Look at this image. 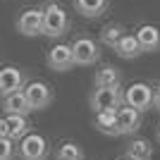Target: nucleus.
<instances>
[{"instance_id": "f257e3e1", "label": "nucleus", "mask_w": 160, "mask_h": 160, "mask_svg": "<svg viewBox=\"0 0 160 160\" xmlns=\"http://www.w3.org/2000/svg\"><path fill=\"white\" fill-rule=\"evenodd\" d=\"M69 31V17L65 7L58 2H48L43 7V36L48 38H60Z\"/></svg>"}, {"instance_id": "f03ea898", "label": "nucleus", "mask_w": 160, "mask_h": 160, "mask_svg": "<svg viewBox=\"0 0 160 160\" xmlns=\"http://www.w3.org/2000/svg\"><path fill=\"white\" fill-rule=\"evenodd\" d=\"M124 103V91L120 86H103L96 88L91 98H88V105L93 112H100V110H117V108Z\"/></svg>"}, {"instance_id": "7ed1b4c3", "label": "nucleus", "mask_w": 160, "mask_h": 160, "mask_svg": "<svg viewBox=\"0 0 160 160\" xmlns=\"http://www.w3.org/2000/svg\"><path fill=\"white\" fill-rule=\"evenodd\" d=\"M22 160H48V141L41 134H24L19 141Z\"/></svg>"}, {"instance_id": "20e7f679", "label": "nucleus", "mask_w": 160, "mask_h": 160, "mask_svg": "<svg viewBox=\"0 0 160 160\" xmlns=\"http://www.w3.org/2000/svg\"><path fill=\"white\" fill-rule=\"evenodd\" d=\"M124 105L136 108L139 112H146L148 108L153 105V88L143 84V81H136L132 86H127L124 91Z\"/></svg>"}, {"instance_id": "39448f33", "label": "nucleus", "mask_w": 160, "mask_h": 160, "mask_svg": "<svg viewBox=\"0 0 160 160\" xmlns=\"http://www.w3.org/2000/svg\"><path fill=\"white\" fill-rule=\"evenodd\" d=\"M72 55H74V65H81V67H88L98 62L100 58V50H98V43L88 36H79V38L72 43Z\"/></svg>"}, {"instance_id": "423d86ee", "label": "nucleus", "mask_w": 160, "mask_h": 160, "mask_svg": "<svg viewBox=\"0 0 160 160\" xmlns=\"http://www.w3.org/2000/svg\"><path fill=\"white\" fill-rule=\"evenodd\" d=\"M24 96L29 100V108L31 110H46L50 103H53V88L43 84V81H31L24 86Z\"/></svg>"}, {"instance_id": "0eeeda50", "label": "nucleus", "mask_w": 160, "mask_h": 160, "mask_svg": "<svg viewBox=\"0 0 160 160\" xmlns=\"http://www.w3.org/2000/svg\"><path fill=\"white\" fill-rule=\"evenodd\" d=\"M17 31L22 36H41L43 33V10H36V7H29L17 17Z\"/></svg>"}, {"instance_id": "6e6552de", "label": "nucleus", "mask_w": 160, "mask_h": 160, "mask_svg": "<svg viewBox=\"0 0 160 160\" xmlns=\"http://www.w3.org/2000/svg\"><path fill=\"white\" fill-rule=\"evenodd\" d=\"M48 67L55 69V72H67L74 67V55H72V46L67 43H58L48 50V58H46Z\"/></svg>"}, {"instance_id": "1a4fd4ad", "label": "nucleus", "mask_w": 160, "mask_h": 160, "mask_svg": "<svg viewBox=\"0 0 160 160\" xmlns=\"http://www.w3.org/2000/svg\"><path fill=\"white\" fill-rule=\"evenodd\" d=\"M27 86V74L17 69V67H2L0 69V96L22 91Z\"/></svg>"}, {"instance_id": "9d476101", "label": "nucleus", "mask_w": 160, "mask_h": 160, "mask_svg": "<svg viewBox=\"0 0 160 160\" xmlns=\"http://www.w3.org/2000/svg\"><path fill=\"white\" fill-rule=\"evenodd\" d=\"M141 115L136 108H129L122 103L117 108V127H120V136H127V134H134L141 129Z\"/></svg>"}, {"instance_id": "9b49d317", "label": "nucleus", "mask_w": 160, "mask_h": 160, "mask_svg": "<svg viewBox=\"0 0 160 160\" xmlns=\"http://www.w3.org/2000/svg\"><path fill=\"white\" fill-rule=\"evenodd\" d=\"M136 38H139L143 53H155V50H160V29L153 27V24L139 27L136 29Z\"/></svg>"}, {"instance_id": "f8f14e48", "label": "nucleus", "mask_w": 160, "mask_h": 160, "mask_svg": "<svg viewBox=\"0 0 160 160\" xmlns=\"http://www.w3.org/2000/svg\"><path fill=\"white\" fill-rule=\"evenodd\" d=\"M2 110H5V115H29L31 112L29 100H27V96H24V88L2 96Z\"/></svg>"}, {"instance_id": "ddd939ff", "label": "nucleus", "mask_w": 160, "mask_h": 160, "mask_svg": "<svg viewBox=\"0 0 160 160\" xmlns=\"http://www.w3.org/2000/svg\"><path fill=\"white\" fill-rule=\"evenodd\" d=\"M93 127L105 136H120V127H117V110H100L93 117Z\"/></svg>"}, {"instance_id": "4468645a", "label": "nucleus", "mask_w": 160, "mask_h": 160, "mask_svg": "<svg viewBox=\"0 0 160 160\" xmlns=\"http://www.w3.org/2000/svg\"><path fill=\"white\" fill-rule=\"evenodd\" d=\"M115 53L120 55V58H124V60H134V58H139L143 50H141V43L139 38H136V33H122V38L117 41V46L112 48Z\"/></svg>"}, {"instance_id": "2eb2a0df", "label": "nucleus", "mask_w": 160, "mask_h": 160, "mask_svg": "<svg viewBox=\"0 0 160 160\" xmlns=\"http://www.w3.org/2000/svg\"><path fill=\"white\" fill-rule=\"evenodd\" d=\"M120 81H122V74H120V69H117V67H112V65H103L98 72H96V77H93L96 88H103V86H120Z\"/></svg>"}, {"instance_id": "dca6fc26", "label": "nucleus", "mask_w": 160, "mask_h": 160, "mask_svg": "<svg viewBox=\"0 0 160 160\" xmlns=\"http://www.w3.org/2000/svg\"><path fill=\"white\" fill-rule=\"evenodd\" d=\"M74 5H77V10L84 17L96 19V17H100L108 10V0H74Z\"/></svg>"}, {"instance_id": "f3484780", "label": "nucleus", "mask_w": 160, "mask_h": 160, "mask_svg": "<svg viewBox=\"0 0 160 160\" xmlns=\"http://www.w3.org/2000/svg\"><path fill=\"white\" fill-rule=\"evenodd\" d=\"M151 155H153V146L146 139H134L127 146V158L132 160H151Z\"/></svg>"}, {"instance_id": "a211bd4d", "label": "nucleus", "mask_w": 160, "mask_h": 160, "mask_svg": "<svg viewBox=\"0 0 160 160\" xmlns=\"http://www.w3.org/2000/svg\"><path fill=\"white\" fill-rule=\"evenodd\" d=\"M7 127H10V139H22L24 134H29V120L27 115H7Z\"/></svg>"}, {"instance_id": "6ab92c4d", "label": "nucleus", "mask_w": 160, "mask_h": 160, "mask_svg": "<svg viewBox=\"0 0 160 160\" xmlns=\"http://www.w3.org/2000/svg\"><path fill=\"white\" fill-rule=\"evenodd\" d=\"M122 33H124V29H122L120 24H108V27L100 29V43L108 46V48H115L117 41L122 38Z\"/></svg>"}, {"instance_id": "aec40b11", "label": "nucleus", "mask_w": 160, "mask_h": 160, "mask_svg": "<svg viewBox=\"0 0 160 160\" xmlns=\"http://www.w3.org/2000/svg\"><path fill=\"white\" fill-rule=\"evenodd\" d=\"M55 160H84V151H81L77 143H72V141H65V143L58 148Z\"/></svg>"}, {"instance_id": "412c9836", "label": "nucleus", "mask_w": 160, "mask_h": 160, "mask_svg": "<svg viewBox=\"0 0 160 160\" xmlns=\"http://www.w3.org/2000/svg\"><path fill=\"white\" fill-rule=\"evenodd\" d=\"M14 158V146H12V139L5 136L0 139V160H12Z\"/></svg>"}, {"instance_id": "4be33fe9", "label": "nucleus", "mask_w": 160, "mask_h": 160, "mask_svg": "<svg viewBox=\"0 0 160 160\" xmlns=\"http://www.w3.org/2000/svg\"><path fill=\"white\" fill-rule=\"evenodd\" d=\"M5 136H10V127H7L5 117H0V139H5Z\"/></svg>"}, {"instance_id": "5701e85b", "label": "nucleus", "mask_w": 160, "mask_h": 160, "mask_svg": "<svg viewBox=\"0 0 160 160\" xmlns=\"http://www.w3.org/2000/svg\"><path fill=\"white\" fill-rule=\"evenodd\" d=\"M153 105H155V110L160 112V86L153 91Z\"/></svg>"}, {"instance_id": "b1692460", "label": "nucleus", "mask_w": 160, "mask_h": 160, "mask_svg": "<svg viewBox=\"0 0 160 160\" xmlns=\"http://www.w3.org/2000/svg\"><path fill=\"white\" fill-rule=\"evenodd\" d=\"M122 160H132V158H122Z\"/></svg>"}, {"instance_id": "393cba45", "label": "nucleus", "mask_w": 160, "mask_h": 160, "mask_svg": "<svg viewBox=\"0 0 160 160\" xmlns=\"http://www.w3.org/2000/svg\"><path fill=\"white\" fill-rule=\"evenodd\" d=\"M158 139H160V132H158Z\"/></svg>"}]
</instances>
